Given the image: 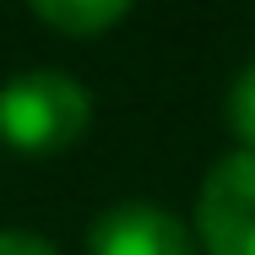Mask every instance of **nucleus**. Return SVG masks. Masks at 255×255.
<instances>
[{"label": "nucleus", "mask_w": 255, "mask_h": 255, "mask_svg": "<svg viewBox=\"0 0 255 255\" xmlns=\"http://www.w3.org/2000/svg\"><path fill=\"white\" fill-rule=\"evenodd\" d=\"M93 98L65 71H22L0 87V136L22 152H60L82 141Z\"/></svg>", "instance_id": "1"}, {"label": "nucleus", "mask_w": 255, "mask_h": 255, "mask_svg": "<svg viewBox=\"0 0 255 255\" xmlns=\"http://www.w3.org/2000/svg\"><path fill=\"white\" fill-rule=\"evenodd\" d=\"M206 255H255V152L223 157L196 201Z\"/></svg>", "instance_id": "2"}, {"label": "nucleus", "mask_w": 255, "mask_h": 255, "mask_svg": "<svg viewBox=\"0 0 255 255\" xmlns=\"http://www.w3.org/2000/svg\"><path fill=\"white\" fill-rule=\"evenodd\" d=\"M93 255H196V245L174 212L152 201H125L93 223Z\"/></svg>", "instance_id": "3"}, {"label": "nucleus", "mask_w": 255, "mask_h": 255, "mask_svg": "<svg viewBox=\"0 0 255 255\" xmlns=\"http://www.w3.org/2000/svg\"><path fill=\"white\" fill-rule=\"evenodd\" d=\"M33 16H38V22H49V27H60V33L93 38V33L114 27V22L125 16V5H120V0H38V5H33Z\"/></svg>", "instance_id": "4"}, {"label": "nucleus", "mask_w": 255, "mask_h": 255, "mask_svg": "<svg viewBox=\"0 0 255 255\" xmlns=\"http://www.w3.org/2000/svg\"><path fill=\"white\" fill-rule=\"evenodd\" d=\"M228 120H234V130H239L245 152H255V65H250V71H239V82H234Z\"/></svg>", "instance_id": "5"}, {"label": "nucleus", "mask_w": 255, "mask_h": 255, "mask_svg": "<svg viewBox=\"0 0 255 255\" xmlns=\"http://www.w3.org/2000/svg\"><path fill=\"white\" fill-rule=\"evenodd\" d=\"M0 255H60V250L38 234H0Z\"/></svg>", "instance_id": "6"}]
</instances>
